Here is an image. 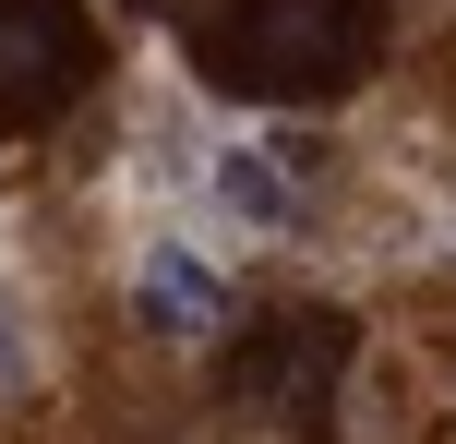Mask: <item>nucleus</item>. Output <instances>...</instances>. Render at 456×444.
Wrapping results in <instances>:
<instances>
[{
  "label": "nucleus",
  "mask_w": 456,
  "mask_h": 444,
  "mask_svg": "<svg viewBox=\"0 0 456 444\" xmlns=\"http://www.w3.org/2000/svg\"><path fill=\"white\" fill-rule=\"evenodd\" d=\"M361 36H372V0H240L216 24V72L252 96H313L361 61Z\"/></svg>",
  "instance_id": "nucleus-1"
},
{
  "label": "nucleus",
  "mask_w": 456,
  "mask_h": 444,
  "mask_svg": "<svg viewBox=\"0 0 456 444\" xmlns=\"http://www.w3.org/2000/svg\"><path fill=\"white\" fill-rule=\"evenodd\" d=\"M72 72H85V24H72V0H0V120L61 109Z\"/></svg>",
  "instance_id": "nucleus-2"
},
{
  "label": "nucleus",
  "mask_w": 456,
  "mask_h": 444,
  "mask_svg": "<svg viewBox=\"0 0 456 444\" xmlns=\"http://www.w3.org/2000/svg\"><path fill=\"white\" fill-rule=\"evenodd\" d=\"M133 301H144V325H157V336H216V325H228V277L192 253V240H144Z\"/></svg>",
  "instance_id": "nucleus-3"
},
{
  "label": "nucleus",
  "mask_w": 456,
  "mask_h": 444,
  "mask_svg": "<svg viewBox=\"0 0 456 444\" xmlns=\"http://www.w3.org/2000/svg\"><path fill=\"white\" fill-rule=\"evenodd\" d=\"M205 181H216V205H228V216H252V229H276V216L300 205V192H289V168H276L265 144H228V157L205 168Z\"/></svg>",
  "instance_id": "nucleus-4"
},
{
  "label": "nucleus",
  "mask_w": 456,
  "mask_h": 444,
  "mask_svg": "<svg viewBox=\"0 0 456 444\" xmlns=\"http://www.w3.org/2000/svg\"><path fill=\"white\" fill-rule=\"evenodd\" d=\"M0 384H24V301L0 288Z\"/></svg>",
  "instance_id": "nucleus-5"
}]
</instances>
